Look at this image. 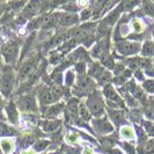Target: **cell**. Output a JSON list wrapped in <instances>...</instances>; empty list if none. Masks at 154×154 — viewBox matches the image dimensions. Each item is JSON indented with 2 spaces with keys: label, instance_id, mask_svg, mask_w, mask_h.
Listing matches in <instances>:
<instances>
[{
  "label": "cell",
  "instance_id": "1",
  "mask_svg": "<svg viewBox=\"0 0 154 154\" xmlns=\"http://www.w3.org/2000/svg\"><path fill=\"white\" fill-rule=\"evenodd\" d=\"M16 73L12 66L6 65L0 75V94L2 97L9 99L12 96V93L14 92L16 85Z\"/></svg>",
  "mask_w": 154,
  "mask_h": 154
},
{
  "label": "cell",
  "instance_id": "2",
  "mask_svg": "<svg viewBox=\"0 0 154 154\" xmlns=\"http://www.w3.org/2000/svg\"><path fill=\"white\" fill-rule=\"evenodd\" d=\"M36 96L42 103L43 107L45 106H51L54 104L56 102H58L59 99L63 96L60 93V89L54 87V86L46 85V84H42L36 88Z\"/></svg>",
  "mask_w": 154,
  "mask_h": 154
},
{
  "label": "cell",
  "instance_id": "3",
  "mask_svg": "<svg viewBox=\"0 0 154 154\" xmlns=\"http://www.w3.org/2000/svg\"><path fill=\"white\" fill-rule=\"evenodd\" d=\"M0 52L8 66H14L20 56V42L15 38L7 39L0 48Z\"/></svg>",
  "mask_w": 154,
  "mask_h": 154
},
{
  "label": "cell",
  "instance_id": "4",
  "mask_svg": "<svg viewBox=\"0 0 154 154\" xmlns=\"http://www.w3.org/2000/svg\"><path fill=\"white\" fill-rule=\"evenodd\" d=\"M16 108L22 111L23 114H37L38 112V103L37 97L34 94H22L16 99Z\"/></svg>",
  "mask_w": 154,
  "mask_h": 154
},
{
  "label": "cell",
  "instance_id": "5",
  "mask_svg": "<svg viewBox=\"0 0 154 154\" xmlns=\"http://www.w3.org/2000/svg\"><path fill=\"white\" fill-rule=\"evenodd\" d=\"M85 103L92 116L99 118V117L104 115V101H103L101 92L95 89L94 92L88 95L87 101Z\"/></svg>",
  "mask_w": 154,
  "mask_h": 154
},
{
  "label": "cell",
  "instance_id": "6",
  "mask_svg": "<svg viewBox=\"0 0 154 154\" xmlns=\"http://www.w3.org/2000/svg\"><path fill=\"white\" fill-rule=\"evenodd\" d=\"M37 64H38L37 56H31L29 58H27L19 67L16 80L19 82H24L28 78H30L37 71Z\"/></svg>",
  "mask_w": 154,
  "mask_h": 154
},
{
  "label": "cell",
  "instance_id": "7",
  "mask_svg": "<svg viewBox=\"0 0 154 154\" xmlns=\"http://www.w3.org/2000/svg\"><path fill=\"white\" fill-rule=\"evenodd\" d=\"M102 94L107 99L106 103H107L109 109H124L126 107L123 99L121 97V95L117 93V91L114 88V86L111 84L103 87V93Z\"/></svg>",
  "mask_w": 154,
  "mask_h": 154
},
{
  "label": "cell",
  "instance_id": "8",
  "mask_svg": "<svg viewBox=\"0 0 154 154\" xmlns=\"http://www.w3.org/2000/svg\"><path fill=\"white\" fill-rule=\"evenodd\" d=\"M95 82L93 81V79L88 75H80L78 79L77 84L73 87V94L75 96H85V95H89L91 93L95 91Z\"/></svg>",
  "mask_w": 154,
  "mask_h": 154
},
{
  "label": "cell",
  "instance_id": "9",
  "mask_svg": "<svg viewBox=\"0 0 154 154\" xmlns=\"http://www.w3.org/2000/svg\"><path fill=\"white\" fill-rule=\"evenodd\" d=\"M92 128L99 136H108V134L114 133V130H115L114 124L106 116L92 119Z\"/></svg>",
  "mask_w": 154,
  "mask_h": 154
},
{
  "label": "cell",
  "instance_id": "10",
  "mask_svg": "<svg viewBox=\"0 0 154 154\" xmlns=\"http://www.w3.org/2000/svg\"><path fill=\"white\" fill-rule=\"evenodd\" d=\"M141 50V45L138 42L132 41H117L116 42V51L122 56H133Z\"/></svg>",
  "mask_w": 154,
  "mask_h": 154
},
{
  "label": "cell",
  "instance_id": "11",
  "mask_svg": "<svg viewBox=\"0 0 154 154\" xmlns=\"http://www.w3.org/2000/svg\"><path fill=\"white\" fill-rule=\"evenodd\" d=\"M64 107L65 106L63 102H58V103H54V104L48 106V107H43L42 115L45 119H57V117L63 112Z\"/></svg>",
  "mask_w": 154,
  "mask_h": 154
},
{
  "label": "cell",
  "instance_id": "12",
  "mask_svg": "<svg viewBox=\"0 0 154 154\" xmlns=\"http://www.w3.org/2000/svg\"><path fill=\"white\" fill-rule=\"evenodd\" d=\"M5 112H6V117L9 121V123L13 125H17L20 124V115L16 108L15 102L13 100H9L5 106Z\"/></svg>",
  "mask_w": 154,
  "mask_h": 154
},
{
  "label": "cell",
  "instance_id": "13",
  "mask_svg": "<svg viewBox=\"0 0 154 154\" xmlns=\"http://www.w3.org/2000/svg\"><path fill=\"white\" fill-rule=\"evenodd\" d=\"M39 11H41V2H38V1H30V2L26 4V6L23 7L20 16L24 20H29V19L36 15Z\"/></svg>",
  "mask_w": 154,
  "mask_h": 154
},
{
  "label": "cell",
  "instance_id": "14",
  "mask_svg": "<svg viewBox=\"0 0 154 154\" xmlns=\"http://www.w3.org/2000/svg\"><path fill=\"white\" fill-rule=\"evenodd\" d=\"M69 62H77V63H86L89 62L91 63V57H89V54L85 50V48L80 46V48H77L73 52H71L67 57Z\"/></svg>",
  "mask_w": 154,
  "mask_h": 154
},
{
  "label": "cell",
  "instance_id": "15",
  "mask_svg": "<svg viewBox=\"0 0 154 154\" xmlns=\"http://www.w3.org/2000/svg\"><path fill=\"white\" fill-rule=\"evenodd\" d=\"M62 119H44L39 121L38 125L43 132H56L62 126Z\"/></svg>",
  "mask_w": 154,
  "mask_h": 154
},
{
  "label": "cell",
  "instance_id": "16",
  "mask_svg": "<svg viewBox=\"0 0 154 154\" xmlns=\"http://www.w3.org/2000/svg\"><path fill=\"white\" fill-rule=\"evenodd\" d=\"M108 114L110 117V121H112V123L119 126V125H125L126 123V116H125V111L122 109H109L108 108Z\"/></svg>",
  "mask_w": 154,
  "mask_h": 154
},
{
  "label": "cell",
  "instance_id": "17",
  "mask_svg": "<svg viewBox=\"0 0 154 154\" xmlns=\"http://www.w3.org/2000/svg\"><path fill=\"white\" fill-rule=\"evenodd\" d=\"M80 21V17L74 14V13H63L62 19H60V22L59 26L62 27H71V26H74Z\"/></svg>",
  "mask_w": 154,
  "mask_h": 154
},
{
  "label": "cell",
  "instance_id": "18",
  "mask_svg": "<svg viewBox=\"0 0 154 154\" xmlns=\"http://www.w3.org/2000/svg\"><path fill=\"white\" fill-rule=\"evenodd\" d=\"M121 12H122V8H121V6L114 8V11H111L108 15H107L104 19H103V20H102V22H101V23H103V24H106V26H108V27L112 26V24H115V23L117 22V20H118V17H119Z\"/></svg>",
  "mask_w": 154,
  "mask_h": 154
},
{
  "label": "cell",
  "instance_id": "19",
  "mask_svg": "<svg viewBox=\"0 0 154 154\" xmlns=\"http://www.w3.org/2000/svg\"><path fill=\"white\" fill-rule=\"evenodd\" d=\"M0 149L4 154H12L15 151V141L11 138L0 139Z\"/></svg>",
  "mask_w": 154,
  "mask_h": 154
},
{
  "label": "cell",
  "instance_id": "20",
  "mask_svg": "<svg viewBox=\"0 0 154 154\" xmlns=\"http://www.w3.org/2000/svg\"><path fill=\"white\" fill-rule=\"evenodd\" d=\"M104 71L106 69L102 67L101 64H99V63H93L92 65H91V67H89V71H88V77H91L92 79L94 78V79L99 80Z\"/></svg>",
  "mask_w": 154,
  "mask_h": 154
},
{
  "label": "cell",
  "instance_id": "21",
  "mask_svg": "<svg viewBox=\"0 0 154 154\" xmlns=\"http://www.w3.org/2000/svg\"><path fill=\"white\" fill-rule=\"evenodd\" d=\"M119 136H121V138L125 139V140H133L136 138V132H134L132 126L125 124L119 130Z\"/></svg>",
  "mask_w": 154,
  "mask_h": 154
},
{
  "label": "cell",
  "instance_id": "22",
  "mask_svg": "<svg viewBox=\"0 0 154 154\" xmlns=\"http://www.w3.org/2000/svg\"><path fill=\"white\" fill-rule=\"evenodd\" d=\"M140 52L143 54V58L149 59V57H153L154 56V42L146 41V42L143 44V46H141Z\"/></svg>",
  "mask_w": 154,
  "mask_h": 154
},
{
  "label": "cell",
  "instance_id": "23",
  "mask_svg": "<svg viewBox=\"0 0 154 154\" xmlns=\"http://www.w3.org/2000/svg\"><path fill=\"white\" fill-rule=\"evenodd\" d=\"M78 115H79V117H80V119L84 121V122H89V121H92V115H91L89 110H88L87 107H86L85 102H81V101H80Z\"/></svg>",
  "mask_w": 154,
  "mask_h": 154
},
{
  "label": "cell",
  "instance_id": "24",
  "mask_svg": "<svg viewBox=\"0 0 154 154\" xmlns=\"http://www.w3.org/2000/svg\"><path fill=\"white\" fill-rule=\"evenodd\" d=\"M35 37H36V32H31L30 35L27 37V39L24 41L22 52H21V56H20V60H22L23 57L28 54V51L31 49V46H32V44H34V41H35Z\"/></svg>",
  "mask_w": 154,
  "mask_h": 154
},
{
  "label": "cell",
  "instance_id": "25",
  "mask_svg": "<svg viewBox=\"0 0 154 154\" xmlns=\"http://www.w3.org/2000/svg\"><path fill=\"white\" fill-rule=\"evenodd\" d=\"M17 134V131H16L14 128L12 126H8L6 124L0 123V137L2 138H9V137H14Z\"/></svg>",
  "mask_w": 154,
  "mask_h": 154
},
{
  "label": "cell",
  "instance_id": "26",
  "mask_svg": "<svg viewBox=\"0 0 154 154\" xmlns=\"http://www.w3.org/2000/svg\"><path fill=\"white\" fill-rule=\"evenodd\" d=\"M134 129H136V134L138 137V145L141 147H145L147 140H148L145 130L141 126H139V125H134Z\"/></svg>",
  "mask_w": 154,
  "mask_h": 154
},
{
  "label": "cell",
  "instance_id": "27",
  "mask_svg": "<svg viewBox=\"0 0 154 154\" xmlns=\"http://www.w3.org/2000/svg\"><path fill=\"white\" fill-rule=\"evenodd\" d=\"M100 62H101V65H103V66L107 67V69H115L116 63H115V60H114V57L110 56L109 54L102 56L100 58Z\"/></svg>",
  "mask_w": 154,
  "mask_h": 154
},
{
  "label": "cell",
  "instance_id": "28",
  "mask_svg": "<svg viewBox=\"0 0 154 154\" xmlns=\"http://www.w3.org/2000/svg\"><path fill=\"white\" fill-rule=\"evenodd\" d=\"M43 19H44V15H41L38 17H35V19H32L30 22L28 23V26H27V28H28V30H35V29H38V28H42V26H43Z\"/></svg>",
  "mask_w": 154,
  "mask_h": 154
},
{
  "label": "cell",
  "instance_id": "29",
  "mask_svg": "<svg viewBox=\"0 0 154 154\" xmlns=\"http://www.w3.org/2000/svg\"><path fill=\"white\" fill-rule=\"evenodd\" d=\"M100 143L106 147V148H112L117 144V139L116 137L114 138L112 136H108V137H100L99 138Z\"/></svg>",
  "mask_w": 154,
  "mask_h": 154
},
{
  "label": "cell",
  "instance_id": "30",
  "mask_svg": "<svg viewBox=\"0 0 154 154\" xmlns=\"http://www.w3.org/2000/svg\"><path fill=\"white\" fill-rule=\"evenodd\" d=\"M51 144L50 140H45V139H37L34 143V151L35 152H42L45 148H48V146Z\"/></svg>",
  "mask_w": 154,
  "mask_h": 154
},
{
  "label": "cell",
  "instance_id": "31",
  "mask_svg": "<svg viewBox=\"0 0 154 154\" xmlns=\"http://www.w3.org/2000/svg\"><path fill=\"white\" fill-rule=\"evenodd\" d=\"M35 141H36L35 136H32V134H26V136H23L22 138L20 139V147L21 148H27V147L31 146Z\"/></svg>",
  "mask_w": 154,
  "mask_h": 154
},
{
  "label": "cell",
  "instance_id": "32",
  "mask_svg": "<svg viewBox=\"0 0 154 154\" xmlns=\"http://www.w3.org/2000/svg\"><path fill=\"white\" fill-rule=\"evenodd\" d=\"M131 28L136 34H141L143 31L145 30L146 27H145V24H144V22H143L141 20H139V19H133L131 22Z\"/></svg>",
  "mask_w": 154,
  "mask_h": 154
},
{
  "label": "cell",
  "instance_id": "33",
  "mask_svg": "<svg viewBox=\"0 0 154 154\" xmlns=\"http://www.w3.org/2000/svg\"><path fill=\"white\" fill-rule=\"evenodd\" d=\"M111 81H112V75H111V73L108 72V71H104L103 72V74L101 75V78L97 80V82H99V85L100 86H107V85H110L111 84Z\"/></svg>",
  "mask_w": 154,
  "mask_h": 154
},
{
  "label": "cell",
  "instance_id": "34",
  "mask_svg": "<svg viewBox=\"0 0 154 154\" xmlns=\"http://www.w3.org/2000/svg\"><path fill=\"white\" fill-rule=\"evenodd\" d=\"M141 128L145 130L147 136L154 137V122H151V121H143V122H141Z\"/></svg>",
  "mask_w": 154,
  "mask_h": 154
},
{
  "label": "cell",
  "instance_id": "35",
  "mask_svg": "<svg viewBox=\"0 0 154 154\" xmlns=\"http://www.w3.org/2000/svg\"><path fill=\"white\" fill-rule=\"evenodd\" d=\"M129 119L133 122V123H139L141 121V111L139 110L138 108L137 109H132L129 111Z\"/></svg>",
  "mask_w": 154,
  "mask_h": 154
},
{
  "label": "cell",
  "instance_id": "36",
  "mask_svg": "<svg viewBox=\"0 0 154 154\" xmlns=\"http://www.w3.org/2000/svg\"><path fill=\"white\" fill-rule=\"evenodd\" d=\"M75 82V74H74V71L72 69H67L66 74H65V85L66 87H71V86L74 85Z\"/></svg>",
  "mask_w": 154,
  "mask_h": 154
},
{
  "label": "cell",
  "instance_id": "37",
  "mask_svg": "<svg viewBox=\"0 0 154 154\" xmlns=\"http://www.w3.org/2000/svg\"><path fill=\"white\" fill-rule=\"evenodd\" d=\"M63 59V54L58 51V50H54L50 54V64L52 65H57L62 62Z\"/></svg>",
  "mask_w": 154,
  "mask_h": 154
},
{
  "label": "cell",
  "instance_id": "38",
  "mask_svg": "<svg viewBox=\"0 0 154 154\" xmlns=\"http://www.w3.org/2000/svg\"><path fill=\"white\" fill-rule=\"evenodd\" d=\"M143 11L145 14L154 19V2H143Z\"/></svg>",
  "mask_w": 154,
  "mask_h": 154
},
{
  "label": "cell",
  "instance_id": "39",
  "mask_svg": "<svg viewBox=\"0 0 154 154\" xmlns=\"http://www.w3.org/2000/svg\"><path fill=\"white\" fill-rule=\"evenodd\" d=\"M143 88H144V92L148 93V94H154V80H146V81H144Z\"/></svg>",
  "mask_w": 154,
  "mask_h": 154
},
{
  "label": "cell",
  "instance_id": "40",
  "mask_svg": "<svg viewBox=\"0 0 154 154\" xmlns=\"http://www.w3.org/2000/svg\"><path fill=\"white\" fill-rule=\"evenodd\" d=\"M122 148H123L124 151L126 152V154H137V151H136V147L131 145L130 143H128V141H124L122 143Z\"/></svg>",
  "mask_w": 154,
  "mask_h": 154
},
{
  "label": "cell",
  "instance_id": "41",
  "mask_svg": "<svg viewBox=\"0 0 154 154\" xmlns=\"http://www.w3.org/2000/svg\"><path fill=\"white\" fill-rule=\"evenodd\" d=\"M92 16H93V8L89 7L82 9V12H81V14H80L79 17H80V21H86V20H88Z\"/></svg>",
  "mask_w": 154,
  "mask_h": 154
},
{
  "label": "cell",
  "instance_id": "42",
  "mask_svg": "<svg viewBox=\"0 0 154 154\" xmlns=\"http://www.w3.org/2000/svg\"><path fill=\"white\" fill-rule=\"evenodd\" d=\"M65 139H66V141H67L69 144H71V145H74V144H77V143H78L79 134H78V133H74V132H69V133H67V134H66Z\"/></svg>",
  "mask_w": 154,
  "mask_h": 154
},
{
  "label": "cell",
  "instance_id": "43",
  "mask_svg": "<svg viewBox=\"0 0 154 154\" xmlns=\"http://www.w3.org/2000/svg\"><path fill=\"white\" fill-rule=\"evenodd\" d=\"M51 80L54 81L56 85H62V80H63V73L62 72H56L54 71V73L51 74Z\"/></svg>",
  "mask_w": 154,
  "mask_h": 154
},
{
  "label": "cell",
  "instance_id": "44",
  "mask_svg": "<svg viewBox=\"0 0 154 154\" xmlns=\"http://www.w3.org/2000/svg\"><path fill=\"white\" fill-rule=\"evenodd\" d=\"M145 153L154 154V139L147 140L146 145H145Z\"/></svg>",
  "mask_w": 154,
  "mask_h": 154
},
{
  "label": "cell",
  "instance_id": "45",
  "mask_svg": "<svg viewBox=\"0 0 154 154\" xmlns=\"http://www.w3.org/2000/svg\"><path fill=\"white\" fill-rule=\"evenodd\" d=\"M63 8L65 9V11H69V12H77L79 7H78V4H73V2H66Z\"/></svg>",
  "mask_w": 154,
  "mask_h": 154
},
{
  "label": "cell",
  "instance_id": "46",
  "mask_svg": "<svg viewBox=\"0 0 154 154\" xmlns=\"http://www.w3.org/2000/svg\"><path fill=\"white\" fill-rule=\"evenodd\" d=\"M75 71L79 73V75H85V73H86L85 63H77V64H75Z\"/></svg>",
  "mask_w": 154,
  "mask_h": 154
},
{
  "label": "cell",
  "instance_id": "47",
  "mask_svg": "<svg viewBox=\"0 0 154 154\" xmlns=\"http://www.w3.org/2000/svg\"><path fill=\"white\" fill-rule=\"evenodd\" d=\"M109 154H123L121 152V149L119 148H110L108 151Z\"/></svg>",
  "mask_w": 154,
  "mask_h": 154
},
{
  "label": "cell",
  "instance_id": "48",
  "mask_svg": "<svg viewBox=\"0 0 154 154\" xmlns=\"http://www.w3.org/2000/svg\"><path fill=\"white\" fill-rule=\"evenodd\" d=\"M136 77H137V79H138V80H140V81H143V80H144V75H143V72H141L140 69L136 71Z\"/></svg>",
  "mask_w": 154,
  "mask_h": 154
},
{
  "label": "cell",
  "instance_id": "49",
  "mask_svg": "<svg viewBox=\"0 0 154 154\" xmlns=\"http://www.w3.org/2000/svg\"><path fill=\"white\" fill-rule=\"evenodd\" d=\"M2 108H4V103H2V99L0 96V119L4 121V115H2Z\"/></svg>",
  "mask_w": 154,
  "mask_h": 154
},
{
  "label": "cell",
  "instance_id": "50",
  "mask_svg": "<svg viewBox=\"0 0 154 154\" xmlns=\"http://www.w3.org/2000/svg\"><path fill=\"white\" fill-rule=\"evenodd\" d=\"M21 154H36V152L34 149H26V151H22Z\"/></svg>",
  "mask_w": 154,
  "mask_h": 154
},
{
  "label": "cell",
  "instance_id": "51",
  "mask_svg": "<svg viewBox=\"0 0 154 154\" xmlns=\"http://www.w3.org/2000/svg\"><path fill=\"white\" fill-rule=\"evenodd\" d=\"M82 154H93V149L91 147H86L85 149H84V153Z\"/></svg>",
  "mask_w": 154,
  "mask_h": 154
},
{
  "label": "cell",
  "instance_id": "52",
  "mask_svg": "<svg viewBox=\"0 0 154 154\" xmlns=\"http://www.w3.org/2000/svg\"><path fill=\"white\" fill-rule=\"evenodd\" d=\"M49 154H59V152H54V153H49Z\"/></svg>",
  "mask_w": 154,
  "mask_h": 154
},
{
  "label": "cell",
  "instance_id": "53",
  "mask_svg": "<svg viewBox=\"0 0 154 154\" xmlns=\"http://www.w3.org/2000/svg\"><path fill=\"white\" fill-rule=\"evenodd\" d=\"M152 35H153V38H154V30H153V32H152Z\"/></svg>",
  "mask_w": 154,
  "mask_h": 154
},
{
  "label": "cell",
  "instance_id": "54",
  "mask_svg": "<svg viewBox=\"0 0 154 154\" xmlns=\"http://www.w3.org/2000/svg\"><path fill=\"white\" fill-rule=\"evenodd\" d=\"M0 154H2V152H1V149H0Z\"/></svg>",
  "mask_w": 154,
  "mask_h": 154
},
{
  "label": "cell",
  "instance_id": "55",
  "mask_svg": "<svg viewBox=\"0 0 154 154\" xmlns=\"http://www.w3.org/2000/svg\"><path fill=\"white\" fill-rule=\"evenodd\" d=\"M153 99H154V97H153Z\"/></svg>",
  "mask_w": 154,
  "mask_h": 154
}]
</instances>
